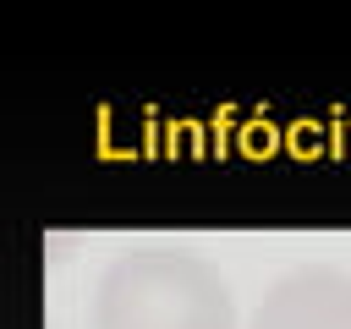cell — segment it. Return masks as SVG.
Returning <instances> with one entry per match:
<instances>
[{
    "label": "cell",
    "instance_id": "cell-2",
    "mask_svg": "<svg viewBox=\"0 0 351 329\" xmlns=\"http://www.w3.org/2000/svg\"><path fill=\"white\" fill-rule=\"evenodd\" d=\"M247 329H351L346 269H285L252 307Z\"/></svg>",
    "mask_w": 351,
    "mask_h": 329
},
{
    "label": "cell",
    "instance_id": "cell-1",
    "mask_svg": "<svg viewBox=\"0 0 351 329\" xmlns=\"http://www.w3.org/2000/svg\"><path fill=\"white\" fill-rule=\"evenodd\" d=\"M93 329H236L225 274L186 241H126L93 285Z\"/></svg>",
    "mask_w": 351,
    "mask_h": 329
}]
</instances>
